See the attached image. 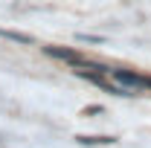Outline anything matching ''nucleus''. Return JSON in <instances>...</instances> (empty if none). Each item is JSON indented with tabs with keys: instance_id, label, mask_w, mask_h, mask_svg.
<instances>
[{
	"instance_id": "nucleus-3",
	"label": "nucleus",
	"mask_w": 151,
	"mask_h": 148,
	"mask_svg": "<svg viewBox=\"0 0 151 148\" xmlns=\"http://www.w3.org/2000/svg\"><path fill=\"white\" fill-rule=\"evenodd\" d=\"M0 35L9 38V41H18V44H32V35L26 32H15V29H0Z\"/></svg>"
},
{
	"instance_id": "nucleus-4",
	"label": "nucleus",
	"mask_w": 151,
	"mask_h": 148,
	"mask_svg": "<svg viewBox=\"0 0 151 148\" xmlns=\"http://www.w3.org/2000/svg\"><path fill=\"white\" fill-rule=\"evenodd\" d=\"M102 111H105L102 105H90V108H84V111H81V116H93V113H102Z\"/></svg>"
},
{
	"instance_id": "nucleus-2",
	"label": "nucleus",
	"mask_w": 151,
	"mask_h": 148,
	"mask_svg": "<svg viewBox=\"0 0 151 148\" xmlns=\"http://www.w3.org/2000/svg\"><path fill=\"white\" fill-rule=\"evenodd\" d=\"M76 142H78V145H113L116 137H84V134H78Z\"/></svg>"
},
{
	"instance_id": "nucleus-1",
	"label": "nucleus",
	"mask_w": 151,
	"mask_h": 148,
	"mask_svg": "<svg viewBox=\"0 0 151 148\" xmlns=\"http://www.w3.org/2000/svg\"><path fill=\"white\" fill-rule=\"evenodd\" d=\"M111 78L125 87L131 93H139V90H148V75H139V73H131V70H111Z\"/></svg>"
},
{
	"instance_id": "nucleus-5",
	"label": "nucleus",
	"mask_w": 151,
	"mask_h": 148,
	"mask_svg": "<svg viewBox=\"0 0 151 148\" xmlns=\"http://www.w3.org/2000/svg\"><path fill=\"white\" fill-rule=\"evenodd\" d=\"M148 90H151V75H148Z\"/></svg>"
}]
</instances>
